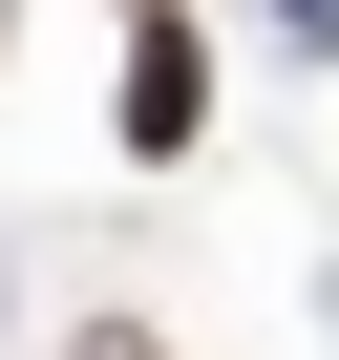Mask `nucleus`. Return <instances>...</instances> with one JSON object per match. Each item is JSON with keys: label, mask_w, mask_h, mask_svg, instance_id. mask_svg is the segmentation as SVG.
Segmentation results:
<instances>
[{"label": "nucleus", "mask_w": 339, "mask_h": 360, "mask_svg": "<svg viewBox=\"0 0 339 360\" xmlns=\"http://www.w3.org/2000/svg\"><path fill=\"white\" fill-rule=\"evenodd\" d=\"M64 360H170V339H148V318H85V339H64Z\"/></svg>", "instance_id": "nucleus-2"}, {"label": "nucleus", "mask_w": 339, "mask_h": 360, "mask_svg": "<svg viewBox=\"0 0 339 360\" xmlns=\"http://www.w3.org/2000/svg\"><path fill=\"white\" fill-rule=\"evenodd\" d=\"M276 43H339V0H276Z\"/></svg>", "instance_id": "nucleus-3"}, {"label": "nucleus", "mask_w": 339, "mask_h": 360, "mask_svg": "<svg viewBox=\"0 0 339 360\" xmlns=\"http://www.w3.org/2000/svg\"><path fill=\"white\" fill-rule=\"evenodd\" d=\"M191 127H212V43L148 0V22H127V169H191Z\"/></svg>", "instance_id": "nucleus-1"}, {"label": "nucleus", "mask_w": 339, "mask_h": 360, "mask_svg": "<svg viewBox=\"0 0 339 360\" xmlns=\"http://www.w3.org/2000/svg\"><path fill=\"white\" fill-rule=\"evenodd\" d=\"M127 22H148V0H127Z\"/></svg>", "instance_id": "nucleus-4"}]
</instances>
